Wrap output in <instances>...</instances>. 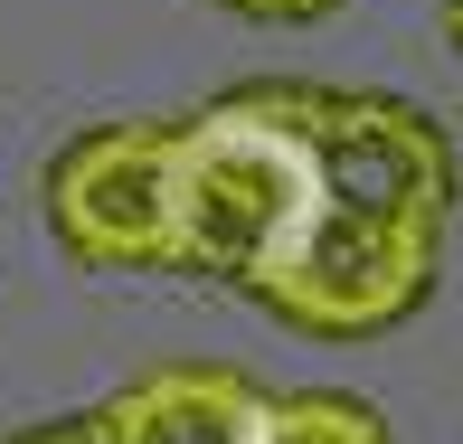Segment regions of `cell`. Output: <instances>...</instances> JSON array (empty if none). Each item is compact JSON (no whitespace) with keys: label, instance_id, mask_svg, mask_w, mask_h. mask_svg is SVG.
<instances>
[{"label":"cell","instance_id":"cell-1","mask_svg":"<svg viewBox=\"0 0 463 444\" xmlns=\"http://www.w3.org/2000/svg\"><path fill=\"white\" fill-rule=\"evenodd\" d=\"M322 218V161L284 86H246L208 114H180V161H171V237L180 274L256 293Z\"/></svg>","mask_w":463,"mask_h":444},{"label":"cell","instance_id":"cell-2","mask_svg":"<svg viewBox=\"0 0 463 444\" xmlns=\"http://www.w3.org/2000/svg\"><path fill=\"white\" fill-rule=\"evenodd\" d=\"M284 95H293V123H303L312 161H322L331 218L445 256V218H454L445 123L397 104V95H360V86H284Z\"/></svg>","mask_w":463,"mask_h":444},{"label":"cell","instance_id":"cell-3","mask_svg":"<svg viewBox=\"0 0 463 444\" xmlns=\"http://www.w3.org/2000/svg\"><path fill=\"white\" fill-rule=\"evenodd\" d=\"M180 123H95L48 161V227L86 274H180L171 237Z\"/></svg>","mask_w":463,"mask_h":444},{"label":"cell","instance_id":"cell-4","mask_svg":"<svg viewBox=\"0 0 463 444\" xmlns=\"http://www.w3.org/2000/svg\"><path fill=\"white\" fill-rule=\"evenodd\" d=\"M435 265H445V256L397 246V237H369V227H350V218L322 208L312 237L293 246L246 303H265L275 322L312 331V341H378V331H397L407 312H426Z\"/></svg>","mask_w":463,"mask_h":444},{"label":"cell","instance_id":"cell-5","mask_svg":"<svg viewBox=\"0 0 463 444\" xmlns=\"http://www.w3.org/2000/svg\"><path fill=\"white\" fill-rule=\"evenodd\" d=\"M104 416H114V444H256L265 388L218 359H171V369H142L133 388H114Z\"/></svg>","mask_w":463,"mask_h":444},{"label":"cell","instance_id":"cell-6","mask_svg":"<svg viewBox=\"0 0 463 444\" xmlns=\"http://www.w3.org/2000/svg\"><path fill=\"white\" fill-rule=\"evenodd\" d=\"M256 444H397L388 416L350 388H293V397H265L256 416Z\"/></svg>","mask_w":463,"mask_h":444},{"label":"cell","instance_id":"cell-7","mask_svg":"<svg viewBox=\"0 0 463 444\" xmlns=\"http://www.w3.org/2000/svg\"><path fill=\"white\" fill-rule=\"evenodd\" d=\"M0 444H114V416L86 407V416H38V426H10Z\"/></svg>","mask_w":463,"mask_h":444},{"label":"cell","instance_id":"cell-8","mask_svg":"<svg viewBox=\"0 0 463 444\" xmlns=\"http://www.w3.org/2000/svg\"><path fill=\"white\" fill-rule=\"evenodd\" d=\"M218 10H237V19H322L341 0H218Z\"/></svg>","mask_w":463,"mask_h":444},{"label":"cell","instance_id":"cell-9","mask_svg":"<svg viewBox=\"0 0 463 444\" xmlns=\"http://www.w3.org/2000/svg\"><path fill=\"white\" fill-rule=\"evenodd\" d=\"M445 38H454V48H463V0H445Z\"/></svg>","mask_w":463,"mask_h":444}]
</instances>
